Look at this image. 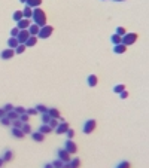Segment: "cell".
<instances>
[{"label":"cell","mask_w":149,"mask_h":168,"mask_svg":"<svg viewBox=\"0 0 149 168\" xmlns=\"http://www.w3.org/2000/svg\"><path fill=\"white\" fill-rule=\"evenodd\" d=\"M69 128H70V127H69V124H67V122H60V124H58V127L55 128V132H57V134H66Z\"/></svg>","instance_id":"10"},{"label":"cell","mask_w":149,"mask_h":168,"mask_svg":"<svg viewBox=\"0 0 149 168\" xmlns=\"http://www.w3.org/2000/svg\"><path fill=\"white\" fill-rule=\"evenodd\" d=\"M32 138H33L34 141H37V143H42V141L45 140V135H43L42 132L36 131V132H32Z\"/></svg>","instance_id":"19"},{"label":"cell","mask_w":149,"mask_h":168,"mask_svg":"<svg viewBox=\"0 0 149 168\" xmlns=\"http://www.w3.org/2000/svg\"><path fill=\"white\" fill-rule=\"evenodd\" d=\"M29 37H30L29 30H19V33H18V36H16L18 43H22V45H26V42H27V39H29Z\"/></svg>","instance_id":"7"},{"label":"cell","mask_w":149,"mask_h":168,"mask_svg":"<svg viewBox=\"0 0 149 168\" xmlns=\"http://www.w3.org/2000/svg\"><path fill=\"white\" fill-rule=\"evenodd\" d=\"M18 39L16 37H9L8 39V48H11V49H16V46H18Z\"/></svg>","instance_id":"20"},{"label":"cell","mask_w":149,"mask_h":168,"mask_svg":"<svg viewBox=\"0 0 149 168\" xmlns=\"http://www.w3.org/2000/svg\"><path fill=\"white\" fill-rule=\"evenodd\" d=\"M18 33H19V28L15 26V27L11 30V37H16V36H18Z\"/></svg>","instance_id":"39"},{"label":"cell","mask_w":149,"mask_h":168,"mask_svg":"<svg viewBox=\"0 0 149 168\" xmlns=\"http://www.w3.org/2000/svg\"><path fill=\"white\" fill-rule=\"evenodd\" d=\"M87 82H88L90 86H97V83H98V78H97L95 75H90V76L87 78Z\"/></svg>","instance_id":"18"},{"label":"cell","mask_w":149,"mask_h":168,"mask_svg":"<svg viewBox=\"0 0 149 168\" xmlns=\"http://www.w3.org/2000/svg\"><path fill=\"white\" fill-rule=\"evenodd\" d=\"M39 132H42L43 135H46V134H49V132H52V128L49 127V125H46V124H42L40 127H39V130H37Z\"/></svg>","instance_id":"16"},{"label":"cell","mask_w":149,"mask_h":168,"mask_svg":"<svg viewBox=\"0 0 149 168\" xmlns=\"http://www.w3.org/2000/svg\"><path fill=\"white\" fill-rule=\"evenodd\" d=\"M5 116H6V112H5V110H3V107H2V109H0V119L5 117Z\"/></svg>","instance_id":"45"},{"label":"cell","mask_w":149,"mask_h":168,"mask_svg":"<svg viewBox=\"0 0 149 168\" xmlns=\"http://www.w3.org/2000/svg\"><path fill=\"white\" fill-rule=\"evenodd\" d=\"M39 30H40V27L39 26H36V24H30V27H29V33H30V36H37L39 34Z\"/></svg>","instance_id":"15"},{"label":"cell","mask_w":149,"mask_h":168,"mask_svg":"<svg viewBox=\"0 0 149 168\" xmlns=\"http://www.w3.org/2000/svg\"><path fill=\"white\" fill-rule=\"evenodd\" d=\"M122 91H125V85H122V83H119V85H116V86L113 88V92H115V94H121Z\"/></svg>","instance_id":"33"},{"label":"cell","mask_w":149,"mask_h":168,"mask_svg":"<svg viewBox=\"0 0 149 168\" xmlns=\"http://www.w3.org/2000/svg\"><path fill=\"white\" fill-rule=\"evenodd\" d=\"M14 110H15V112H16L18 115H22V113H26V109H24V107H21V106H18V107H15Z\"/></svg>","instance_id":"43"},{"label":"cell","mask_w":149,"mask_h":168,"mask_svg":"<svg viewBox=\"0 0 149 168\" xmlns=\"http://www.w3.org/2000/svg\"><path fill=\"white\" fill-rule=\"evenodd\" d=\"M51 119H52V117L49 116L48 113H42V116H40V121H42V124H46V125L49 124V121H51Z\"/></svg>","instance_id":"27"},{"label":"cell","mask_w":149,"mask_h":168,"mask_svg":"<svg viewBox=\"0 0 149 168\" xmlns=\"http://www.w3.org/2000/svg\"><path fill=\"white\" fill-rule=\"evenodd\" d=\"M22 132L24 134H32L33 132V130H32V127H30V124H22Z\"/></svg>","instance_id":"30"},{"label":"cell","mask_w":149,"mask_h":168,"mask_svg":"<svg viewBox=\"0 0 149 168\" xmlns=\"http://www.w3.org/2000/svg\"><path fill=\"white\" fill-rule=\"evenodd\" d=\"M26 49H27V46L22 45V43H19V45L16 46V49H15V54H24V52H26Z\"/></svg>","instance_id":"29"},{"label":"cell","mask_w":149,"mask_h":168,"mask_svg":"<svg viewBox=\"0 0 149 168\" xmlns=\"http://www.w3.org/2000/svg\"><path fill=\"white\" fill-rule=\"evenodd\" d=\"M51 164H52V167H54V168H63V165H64V162H63L61 159H58V158H57L55 161H52Z\"/></svg>","instance_id":"32"},{"label":"cell","mask_w":149,"mask_h":168,"mask_svg":"<svg viewBox=\"0 0 149 168\" xmlns=\"http://www.w3.org/2000/svg\"><path fill=\"white\" fill-rule=\"evenodd\" d=\"M22 16L27 18V19H32V16H33V9L26 5V6H24V9H22Z\"/></svg>","instance_id":"13"},{"label":"cell","mask_w":149,"mask_h":168,"mask_svg":"<svg viewBox=\"0 0 149 168\" xmlns=\"http://www.w3.org/2000/svg\"><path fill=\"white\" fill-rule=\"evenodd\" d=\"M48 115L51 116L52 119H61V115H60V112H58V109H55V107H51V109H48Z\"/></svg>","instance_id":"11"},{"label":"cell","mask_w":149,"mask_h":168,"mask_svg":"<svg viewBox=\"0 0 149 168\" xmlns=\"http://www.w3.org/2000/svg\"><path fill=\"white\" fill-rule=\"evenodd\" d=\"M29 119H30V116H29L27 113H22V115H19V121H21L22 124H29Z\"/></svg>","instance_id":"34"},{"label":"cell","mask_w":149,"mask_h":168,"mask_svg":"<svg viewBox=\"0 0 149 168\" xmlns=\"http://www.w3.org/2000/svg\"><path fill=\"white\" fill-rule=\"evenodd\" d=\"M115 168H131V164H130L128 161H121Z\"/></svg>","instance_id":"31"},{"label":"cell","mask_w":149,"mask_h":168,"mask_svg":"<svg viewBox=\"0 0 149 168\" xmlns=\"http://www.w3.org/2000/svg\"><path fill=\"white\" fill-rule=\"evenodd\" d=\"M34 109H36L37 113H40V115H42V113H48V107H46L45 104H37Z\"/></svg>","instance_id":"28"},{"label":"cell","mask_w":149,"mask_h":168,"mask_svg":"<svg viewBox=\"0 0 149 168\" xmlns=\"http://www.w3.org/2000/svg\"><path fill=\"white\" fill-rule=\"evenodd\" d=\"M58 124H60V121H58V119H51V121H49V127H51L52 130H55L57 127H58Z\"/></svg>","instance_id":"35"},{"label":"cell","mask_w":149,"mask_h":168,"mask_svg":"<svg viewBox=\"0 0 149 168\" xmlns=\"http://www.w3.org/2000/svg\"><path fill=\"white\" fill-rule=\"evenodd\" d=\"M43 168H54V167H52V164H51V162H49V164H45V165H43Z\"/></svg>","instance_id":"46"},{"label":"cell","mask_w":149,"mask_h":168,"mask_svg":"<svg viewBox=\"0 0 149 168\" xmlns=\"http://www.w3.org/2000/svg\"><path fill=\"white\" fill-rule=\"evenodd\" d=\"M110 40H112V43H113V46H115V45H119V43H122V37H121V36H118L116 33H115V34H112V37H110Z\"/></svg>","instance_id":"25"},{"label":"cell","mask_w":149,"mask_h":168,"mask_svg":"<svg viewBox=\"0 0 149 168\" xmlns=\"http://www.w3.org/2000/svg\"><path fill=\"white\" fill-rule=\"evenodd\" d=\"M12 18H14V21L15 22H18V21H21L24 16H22V11H15L14 12V15H12Z\"/></svg>","instance_id":"26"},{"label":"cell","mask_w":149,"mask_h":168,"mask_svg":"<svg viewBox=\"0 0 149 168\" xmlns=\"http://www.w3.org/2000/svg\"><path fill=\"white\" fill-rule=\"evenodd\" d=\"M57 158H58V159H61L63 162H70V159H72V155H70V153H69V152L64 149V147H63V149L60 147V149L57 150Z\"/></svg>","instance_id":"5"},{"label":"cell","mask_w":149,"mask_h":168,"mask_svg":"<svg viewBox=\"0 0 149 168\" xmlns=\"http://www.w3.org/2000/svg\"><path fill=\"white\" fill-rule=\"evenodd\" d=\"M26 113L29 116H34V115H37V110L36 109H26Z\"/></svg>","instance_id":"42"},{"label":"cell","mask_w":149,"mask_h":168,"mask_svg":"<svg viewBox=\"0 0 149 168\" xmlns=\"http://www.w3.org/2000/svg\"><path fill=\"white\" fill-rule=\"evenodd\" d=\"M125 33H127V31H125V28H124V27H118V28H116V34L121 36V37L125 36Z\"/></svg>","instance_id":"38"},{"label":"cell","mask_w":149,"mask_h":168,"mask_svg":"<svg viewBox=\"0 0 149 168\" xmlns=\"http://www.w3.org/2000/svg\"><path fill=\"white\" fill-rule=\"evenodd\" d=\"M113 2H125V0H113Z\"/></svg>","instance_id":"49"},{"label":"cell","mask_w":149,"mask_h":168,"mask_svg":"<svg viewBox=\"0 0 149 168\" xmlns=\"http://www.w3.org/2000/svg\"><path fill=\"white\" fill-rule=\"evenodd\" d=\"M12 135L15 137V138H24V134L22 132V130H18V128H12Z\"/></svg>","instance_id":"24"},{"label":"cell","mask_w":149,"mask_h":168,"mask_svg":"<svg viewBox=\"0 0 149 168\" xmlns=\"http://www.w3.org/2000/svg\"><path fill=\"white\" fill-rule=\"evenodd\" d=\"M119 97H121L122 100H125V98L128 97V91H127V89H125V91H122V92L119 94Z\"/></svg>","instance_id":"44"},{"label":"cell","mask_w":149,"mask_h":168,"mask_svg":"<svg viewBox=\"0 0 149 168\" xmlns=\"http://www.w3.org/2000/svg\"><path fill=\"white\" fill-rule=\"evenodd\" d=\"M37 43V36H30L29 39H27V42H26V46L27 48H32V46H34Z\"/></svg>","instance_id":"23"},{"label":"cell","mask_w":149,"mask_h":168,"mask_svg":"<svg viewBox=\"0 0 149 168\" xmlns=\"http://www.w3.org/2000/svg\"><path fill=\"white\" fill-rule=\"evenodd\" d=\"M30 24H32V19H27V18H22L21 21H18V22H16V27H18L19 30H29V27H30Z\"/></svg>","instance_id":"8"},{"label":"cell","mask_w":149,"mask_h":168,"mask_svg":"<svg viewBox=\"0 0 149 168\" xmlns=\"http://www.w3.org/2000/svg\"><path fill=\"white\" fill-rule=\"evenodd\" d=\"M97 128V122H95V119H88V121H85L84 127H82V131L85 134H91L94 132V130Z\"/></svg>","instance_id":"4"},{"label":"cell","mask_w":149,"mask_h":168,"mask_svg":"<svg viewBox=\"0 0 149 168\" xmlns=\"http://www.w3.org/2000/svg\"><path fill=\"white\" fill-rule=\"evenodd\" d=\"M40 3H42V0H26V5H27V6H30L32 9L39 8V6H40Z\"/></svg>","instance_id":"17"},{"label":"cell","mask_w":149,"mask_h":168,"mask_svg":"<svg viewBox=\"0 0 149 168\" xmlns=\"http://www.w3.org/2000/svg\"><path fill=\"white\" fill-rule=\"evenodd\" d=\"M2 158H3V161H5V162H9V161H12V159H14V152H12L11 149H6V150L2 153Z\"/></svg>","instance_id":"12"},{"label":"cell","mask_w":149,"mask_h":168,"mask_svg":"<svg viewBox=\"0 0 149 168\" xmlns=\"http://www.w3.org/2000/svg\"><path fill=\"white\" fill-rule=\"evenodd\" d=\"M69 165H70V168H81V159L79 158H72Z\"/></svg>","instance_id":"21"},{"label":"cell","mask_w":149,"mask_h":168,"mask_svg":"<svg viewBox=\"0 0 149 168\" xmlns=\"http://www.w3.org/2000/svg\"><path fill=\"white\" fill-rule=\"evenodd\" d=\"M14 109H15V107H14L11 103H8V104H5V106H3V110H5L6 113H8V112H11V110H14Z\"/></svg>","instance_id":"41"},{"label":"cell","mask_w":149,"mask_h":168,"mask_svg":"<svg viewBox=\"0 0 149 168\" xmlns=\"http://www.w3.org/2000/svg\"><path fill=\"white\" fill-rule=\"evenodd\" d=\"M66 135H67V138H69V140H73V137H74V131H73L72 128H69V130H67V132H66Z\"/></svg>","instance_id":"40"},{"label":"cell","mask_w":149,"mask_h":168,"mask_svg":"<svg viewBox=\"0 0 149 168\" xmlns=\"http://www.w3.org/2000/svg\"><path fill=\"white\" fill-rule=\"evenodd\" d=\"M12 128H18V130H21V128H22V122L19 121V119H16V121H12Z\"/></svg>","instance_id":"36"},{"label":"cell","mask_w":149,"mask_h":168,"mask_svg":"<svg viewBox=\"0 0 149 168\" xmlns=\"http://www.w3.org/2000/svg\"><path fill=\"white\" fill-rule=\"evenodd\" d=\"M3 165H5V161H3L2 156H0V168H3Z\"/></svg>","instance_id":"47"},{"label":"cell","mask_w":149,"mask_h":168,"mask_svg":"<svg viewBox=\"0 0 149 168\" xmlns=\"http://www.w3.org/2000/svg\"><path fill=\"white\" fill-rule=\"evenodd\" d=\"M0 124H2V125H5V127H9V125H12V122L9 121V119L5 116V117H2V119H0Z\"/></svg>","instance_id":"37"},{"label":"cell","mask_w":149,"mask_h":168,"mask_svg":"<svg viewBox=\"0 0 149 168\" xmlns=\"http://www.w3.org/2000/svg\"><path fill=\"white\" fill-rule=\"evenodd\" d=\"M14 55H15V49H11V48H8V49H3V51H2V54H0V58H2V60H11V58H14Z\"/></svg>","instance_id":"9"},{"label":"cell","mask_w":149,"mask_h":168,"mask_svg":"<svg viewBox=\"0 0 149 168\" xmlns=\"http://www.w3.org/2000/svg\"><path fill=\"white\" fill-rule=\"evenodd\" d=\"M137 33H125V36H122V43L125 46H131L137 42Z\"/></svg>","instance_id":"2"},{"label":"cell","mask_w":149,"mask_h":168,"mask_svg":"<svg viewBox=\"0 0 149 168\" xmlns=\"http://www.w3.org/2000/svg\"><path fill=\"white\" fill-rule=\"evenodd\" d=\"M63 168H70V165H69V162H64V165H63Z\"/></svg>","instance_id":"48"},{"label":"cell","mask_w":149,"mask_h":168,"mask_svg":"<svg viewBox=\"0 0 149 168\" xmlns=\"http://www.w3.org/2000/svg\"><path fill=\"white\" fill-rule=\"evenodd\" d=\"M52 31H54V27H52V26H48V24H46V26L40 27L37 37H39V39H48L49 36L52 34Z\"/></svg>","instance_id":"3"},{"label":"cell","mask_w":149,"mask_h":168,"mask_svg":"<svg viewBox=\"0 0 149 168\" xmlns=\"http://www.w3.org/2000/svg\"><path fill=\"white\" fill-rule=\"evenodd\" d=\"M64 149H66L70 155H74V153L78 152V146L74 145V141H73V140H69V138H67V141L64 143Z\"/></svg>","instance_id":"6"},{"label":"cell","mask_w":149,"mask_h":168,"mask_svg":"<svg viewBox=\"0 0 149 168\" xmlns=\"http://www.w3.org/2000/svg\"><path fill=\"white\" fill-rule=\"evenodd\" d=\"M6 117H8L9 121L12 122V121H16V119H19V115H18L15 110H11V112H8V113H6Z\"/></svg>","instance_id":"22"},{"label":"cell","mask_w":149,"mask_h":168,"mask_svg":"<svg viewBox=\"0 0 149 168\" xmlns=\"http://www.w3.org/2000/svg\"><path fill=\"white\" fill-rule=\"evenodd\" d=\"M19 2H22V3H24V5H26V0H19Z\"/></svg>","instance_id":"50"},{"label":"cell","mask_w":149,"mask_h":168,"mask_svg":"<svg viewBox=\"0 0 149 168\" xmlns=\"http://www.w3.org/2000/svg\"><path fill=\"white\" fill-rule=\"evenodd\" d=\"M127 51V46L124 45V43H119V45H115L113 46V52L115 54H124Z\"/></svg>","instance_id":"14"},{"label":"cell","mask_w":149,"mask_h":168,"mask_svg":"<svg viewBox=\"0 0 149 168\" xmlns=\"http://www.w3.org/2000/svg\"><path fill=\"white\" fill-rule=\"evenodd\" d=\"M32 22L36 24L39 27H43L46 26V14L40 9V8H36L33 9V16H32Z\"/></svg>","instance_id":"1"}]
</instances>
